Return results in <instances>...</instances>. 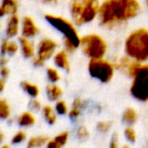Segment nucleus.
<instances>
[{
  "label": "nucleus",
  "instance_id": "obj_33",
  "mask_svg": "<svg viewBox=\"0 0 148 148\" xmlns=\"http://www.w3.org/2000/svg\"><path fill=\"white\" fill-rule=\"evenodd\" d=\"M1 75H2L3 77H7L8 75H9V69H8L7 68L3 67L2 69H1Z\"/></svg>",
  "mask_w": 148,
  "mask_h": 148
},
{
  "label": "nucleus",
  "instance_id": "obj_5",
  "mask_svg": "<svg viewBox=\"0 0 148 148\" xmlns=\"http://www.w3.org/2000/svg\"><path fill=\"white\" fill-rule=\"evenodd\" d=\"M83 52L91 59L103 58L107 51V44L99 35L91 34L81 38Z\"/></svg>",
  "mask_w": 148,
  "mask_h": 148
},
{
  "label": "nucleus",
  "instance_id": "obj_31",
  "mask_svg": "<svg viewBox=\"0 0 148 148\" xmlns=\"http://www.w3.org/2000/svg\"><path fill=\"white\" fill-rule=\"evenodd\" d=\"M8 43H9V41L7 39H4L3 41V43H2V53L3 54L7 53V46H8Z\"/></svg>",
  "mask_w": 148,
  "mask_h": 148
},
{
  "label": "nucleus",
  "instance_id": "obj_10",
  "mask_svg": "<svg viewBox=\"0 0 148 148\" xmlns=\"http://www.w3.org/2000/svg\"><path fill=\"white\" fill-rule=\"evenodd\" d=\"M16 10L17 3L16 0H2V5L0 8L2 16L7 14H16Z\"/></svg>",
  "mask_w": 148,
  "mask_h": 148
},
{
  "label": "nucleus",
  "instance_id": "obj_38",
  "mask_svg": "<svg viewBox=\"0 0 148 148\" xmlns=\"http://www.w3.org/2000/svg\"><path fill=\"white\" fill-rule=\"evenodd\" d=\"M147 4H148V0H147Z\"/></svg>",
  "mask_w": 148,
  "mask_h": 148
},
{
  "label": "nucleus",
  "instance_id": "obj_22",
  "mask_svg": "<svg viewBox=\"0 0 148 148\" xmlns=\"http://www.w3.org/2000/svg\"><path fill=\"white\" fill-rule=\"evenodd\" d=\"M47 74H48V77H49V81L52 82H56L59 81V79H60V75H59L58 71L53 68L48 69Z\"/></svg>",
  "mask_w": 148,
  "mask_h": 148
},
{
  "label": "nucleus",
  "instance_id": "obj_28",
  "mask_svg": "<svg viewBox=\"0 0 148 148\" xmlns=\"http://www.w3.org/2000/svg\"><path fill=\"white\" fill-rule=\"evenodd\" d=\"M18 49V46L14 42H9L7 46V53L10 55H14Z\"/></svg>",
  "mask_w": 148,
  "mask_h": 148
},
{
  "label": "nucleus",
  "instance_id": "obj_16",
  "mask_svg": "<svg viewBox=\"0 0 148 148\" xmlns=\"http://www.w3.org/2000/svg\"><path fill=\"white\" fill-rule=\"evenodd\" d=\"M22 88H23V90L28 93L30 96L32 97H36L39 94V89L37 88V86H36L35 84H32L29 82H23L21 83Z\"/></svg>",
  "mask_w": 148,
  "mask_h": 148
},
{
  "label": "nucleus",
  "instance_id": "obj_24",
  "mask_svg": "<svg viewBox=\"0 0 148 148\" xmlns=\"http://www.w3.org/2000/svg\"><path fill=\"white\" fill-rule=\"evenodd\" d=\"M112 127V123L109 121H101L97 125V128L101 133H107Z\"/></svg>",
  "mask_w": 148,
  "mask_h": 148
},
{
  "label": "nucleus",
  "instance_id": "obj_17",
  "mask_svg": "<svg viewBox=\"0 0 148 148\" xmlns=\"http://www.w3.org/2000/svg\"><path fill=\"white\" fill-rule=\"evenodd\" d=\"M123 121L127 124H134L137 120V113L134 108H127L123 114Z\"/></svg>",
  "mask_w": 148,
  "mask_h": 148
},
{
  "label": "nucleus",
  "instance_id": "obj_21",
  "mask_svg": "<svg viewBox=\"0 0 148 148\" xmlns=\"http://www.w3.org/2000/svg\"><path fill=\"white\" fill-rule=\"evenodd\" d=\"M68 138H69L68 132H63V133L59 134L57 136H56L54 138V140L57 144L58 147H62V146H64L66 144V142L68 140Z\"/></svg>",
  "mask_w": 148,
  "mask_h": 148
},
{
  "label": "nucleus",
  "instance_id": "obj_2",
  "mask_svg": "<svg viewBox=\"0 0 148 148\" xmlns=\"http://www.w3.org/2000/svg\"><path fill=\"white\" fill-rule=\"evenodd\" d=\"M125 49L127 56L135 61L145 62L148 60V30L136 29L126 40Z\"/></svg>",
  "mask_w": 148,
  "mask_h": 148
},
{
  "label": "nucleus",
  "instance_id": "obj_6",
  "mask_svg": "<svg viewBox=\"0 0 148 148\" xmlns=\"http://www.w3.org/2000/svg\"><path fill=\"white\" fill-rule=\"evenodd\" d=\"M45 18L53 27L65 36V39L70 40L76 47L81 45V38L78 35V32L69 21L63 17L51 14L45 15Z\"/></svg>",
  "mask_w": 148,
  "mask_h": 148
},
{
  "label": "nucleus",
  "instance_id": "obj_14",
  "mask_svg": "<svg viewBox=\"0 0 148 148\" xmlns=\"http://www.w3.org/2000/svg\"><path fill=\"white\" fill-rule=\"evenodd\" d=\"M35 121H36V119H35L34 115L32 114L29 113V112L23 113L18 118V124L20 126H23V127L31 126V125H33L35 123Z\"/></svg>",
  "mask_w": 148,
  "mask_h": 148
},
{
  "label": "nucleus",
  "instance_id": "obj_36",
  "mask_svg": "<svg viewBox=\"0 0 148 148\" xmlns=\"http://www.w3.org/2000/svg\"><path fill=\"white\" fill-rule=\"evenodd\" d=\"M5 63H7V60H5V58H4V57H3V58H2V60H1V64L3 66V65H5Z\"/></svg>",
  "mask_w": 148,
  "mask_h": 148
},
{
  "label": "nucleus",
  "instance_id": "obj_34",
  "mask_svg": "<svg viewBox=\"0 0 148 148\" xmlns=\"http://www.w3.org/2000/svg\"><path fill=\"white\" fill-rule=\"evenodd\" d=\"M82 101L80 100V99H75V101H74V103H73V107L74 108H80L81 106H82Z\"/></svg>",
  "mask_w": 148,
  "mask_h": 148
},
{
  "label": "nucleus",
  "instance_id": "obj_12",
  "mask_svg": "<svg viewBox=\"0 0 148 148\" xmlns=\"http://www.w3.org/2000/svg\"><path fill=\"white\" fill-rule=\"evenodd\" d=\"M55 63L57 67L63 69L65 70H69V62L68 60V56L65 51H60L58 52L54 58Z\"/></svg>",
  "mask_w": 148,
  "mask_h": 148
},
{
  "label": "nucleus",
  "instance_id": "obj_9",
  "mask_svg": "<svg viewBox=\"0 0 148 148\" xmlns=\"http://www.w3.org/2000/svg\"><path fill=\"white\" fill-rule=\"evenodd\" d=\"M22 32L25 37H32L39 32V29L36 26L34 21L29 16H26V17H24L23 22V31Z\"/></svg>",
  "mask_w": 148,
  "mask_h": 148
},
{
  "label": "nucleus",
  "instance_id": "obj_25",
  "mask_svg": "<svg viewBox=\"0 0 148 148\" xmlns=\"http://www.w3.org/2000/svg\"><path fill=\"white\" fill-rule=\"evenodd\" d=\"M56 108L57 113L60 114H65L68 112L67 105H66V103L63 101H57L56 102Z\"/></svg>",
  "mask_w": 148,
  "mask_h": 148
},
{
  "label": "nucleus",
  "instance_id": "obj_7",
  "mask_svg": "<svg viewBox=\"0 0 148 148\" xmlns=\"http://www.w3.org/2000/svg\"><path fill=\"white\" fill-rule=\"evenodd\" d=\"M89 74L102 82H108L114 75V66L103 58L91 59L88 64Z\"/></svg>",
  "mask_w": 148,
  "mask_h": 148
},
{
  "label": "nucleus",
  "instance_id": "obj_8",
  "mask_svg": "<svg viewBox=\"0 0 148 148\" xmlns=\"http://www.w3.org/2000/svg\"><path fill=\"white\" fill-rule=\"evenodd\" d=\"M56 46V42L51 39H43L41 41L38 46V55L34 61V64L36 66L43 65L44 62L52 56Z\"/></svg>",
  "mask_w": 148,
  "mask_h": 148
},
{
  "label": "nucleus",
  "instance_id": "obj_37",
  "mask_svg": "<svg viewBox=\"0 0 148 148\" xmlns=\"http://www.w3.org/2000/svg\"><path fill=\"white\" fill-rule=\"evenodd\" d=\"M46 1H48V2H53V1H56V0H46Z\"/></svg>",
  "mask_w": 148,
  "mask_h": 148
},
{
  "label": "nucleus",
  "instance_id": "obj_15",
  "mask_svg": "<svg viewBox=\"0 0 148 148\" xmlns=\"http://www.w3.org/2000/svg\"><path fill=\"white\" fill-rule=\"evenodd\" d=\"M47 94H48V97L51 101H56L59 99L60 96L62 95V90L57 85H52L47 87Z\"/></svg>",
  "mask_w": 148,
  "mask_h": 148
},
{
  "label": "nucleus",
  "instance_id": "obj_11",
  "mask_svg": "<svg viewBox=\"0 0 148 148\" xmlns=\"http://www.w3.org/2000/svg\"><path fill=\"white\" fill-rule=\"evenodd\" d=\"M18 23H19V18L16 14H12L11 17L9 20L6 34L8 36L12 37L15 36L18 32Z\"/></svg>",
  "mask_w": 148,
  "mask_h": 148
},
{
  "label": "nucleus",
  "instance_id": "obj_26",
  "mask_svg": "<svg viewBox=\"0 0 148 148\" xmlns=\"http://www.w3.org/2000/svg\"><path fill=\"white\" fill-rule=\"evenodd\" d=\"M125 135L127 137V139L131 141V142H134L136 140V134L134 132V130L131 127H127L125 130Z\"/></svg>",
  "mask_w": 148,
  "mask_h": 148
},
{
  "label": "nucleus",
  "instance_id": "obj_1",
  "mask_svg": "<svg viewBox=\"0 0 148 148\" xmlns=\"http://www.w3.org/2000/svg\"><path fill=\"white\" fill-rule=\"evenodd\" d=\"M140 9L137 0H106L99 10L102 25L112 26L137 16Z\"/></svg>",
  "mask_w": 148,
  "mask_h": 148
},
{
  "label": "nucleus",
  "instance_id": "obj_3",
  "mask_svg": "<svg viewBox=\"0 0 148 148\" xmlns=\"http://www.w3.org/2000/svg\"><path fill=\"white\" fill-rule=\"evenodd\" d=\"M98 0H77L72 3L71 14L76 24H82L93 21L99 13Z\"/></svg>",
  "mask_w": 148,
  "mask_h": 148
},
{
  "label": "nucleus",
  "instance_id": "obj_4",
  "mask_svg": "<svg viewBox=\"0 0 148 148\" xmlns=\"http://www.w3.org/2000/svg\"><path fill=\"white\" fill-rule=\"evenodd\" d=\"M130 92L138 101H148V64L140 65L134 75Z\"/></svg>",
  "mask_w": 148,
  "mask_h": 148
},
{
  "label": "nucleus",
  "instance_id": "obj_32",
  "mask_svg": "<svg viewBox=\"0 0 148 148\" xmlns=\"http://www.w3.org/2000/svg\"><path fill=\"white\" fill-rule=\"evenodd\" d=\"M117 141H118V137L116 134H114L112 138V142L110 144V147H117L118 145H117Z\"/></svg>",
  "mask_w": 148,
  "mask_h": 148
},
{
  "label": "nucleus",
  "instance_id": "obj_35",
  "mask_svg": "<svg viewBox=\"0 0 148 148\" xmlns=\"http://www.w3.org/2000/svg\"><path fill=\"white\" fill-rule=\"evenodd\" d=\"M0 86H1V88H0L1 91H3V87H4V84H3V79H1V81H0Z\"/></svg>",
  "mask_w": 148,
  "mask_h": 148
},
{
  "label": "nucleus",
  "instance_id": "obj_20",
  "mask_svg": "<svg viewBox=\"0 0 148 148\" xmlns=\"http://www.w3.org/2000/svg\"><path fill=\"white\" fill-rule=\"evenodd\" d=\"M10 109L8 103L4 100L0 101V117L2 119H6L10 116Z\"/></svg>",
  "mask_w": 148,
  "mask_h": 148
},
{
  "label": "nucleus",
  "instance_id": "obj_13",
  "mask_svg": "<svg viewBox=\"0 0 148 148\" xmlns=\"http://www.w3.org/2000/svg\"><path fill=\"white\" fill-rule=\"evenodd\" d=\"M20 42H21V46H22V50H23V54L25 57L29 58L34 56V49L33 46L31 45V43L28 41L27 38L25 37H20Z\"/></svg>",
  "mask_w": 148,
  "mask_h": 148
},
{
  "label": "nucleus",
  "instance_id": "obj_27",
  "mask_svg": "<svg viewBox=\"0 0 148 148\" xmlns=\"http://www.w3.org/2000/svg\"><path fill=\"white\" fill-rule=\"evenodd\" d=\"M26 138V134L24 132H18L12 139V143L13 144H17V143H21L23 142Z\"/></svg>",
  "mask_w": 148,
  "mask_h": 148
},
{
  "label": "nucleus",
  "instance_id": "obj_18",
  "mask_svg": "<svg viewBox=\"0 0 148 148\" xmlns=\"http://www.w3.org/2000/svg\"><path fill=\"white\" fill-rule=\"evenodd\" d=\"M49 142V139L46 136H36L33 137L29 140L28 143V147H42Z\"/></svg>",
  "mask_w": 148,
  "mask_h": 148
},
{
  "label": "nucleus",
  "instance_id": "obj_30",
  "mask_svg": "<svg viewBox=\"0 0 148 148\" xmlns=\"http://www.w3.org/2000/svg\"><path fill=\"white\" fill-rule=\"evenodd\" d=\"M80 114V109L78 108H72V110L69 112V116L71 118H77Z\"/></svg>",
  "mask_w": 148,
  "mask_h": 148
},
{
  "label": "nucleus",
  "instance_id": "obj_29",
  "mask_svg": "<svg viewBox=\"0 0 148 148\" xmlns=\"http://www.w3.org/2000/svg\"><path fill=\"white\" fill-rule=\"evenodd\" d=\"M29 106H30V108L35 111H37L41 108V104L37 100H32L29 103Z\"/></svg>",
  "mask_w": 148,
  "mask_h": 148
},
{
  "label": "nucleus",
  "instance_id": "obj_19",
  "mask_svg": "<svg viewBox=\"0 0 148 148\" xmlns=\"http://www.w3.org/2000/svg\"><path fill=\"white\" fill-rule=\"evenodd\" d=\"M43 114L46 121L49 124H54L56 121V116L53 112V109L50 106H45L43 108Z\"/></svg>",
  "mask_w": 148,
  "mask_h": 148
},
{
  "label": "nucleus",
  "instance_id": "obj_23",
  "mask_svg": "<svg viewBox=\"0 0 148 148\" xmlns=\"http://www.w3.org/2000/svg\"><path fill=\"white\" fill-rule=\"evenodd\" d=\"M77 137L81 140H86L89 137V133L85 127H81L77 130Z\"/></svg>",
  "mask_w": 148,
  "mask_h": 148
}]
</instances>
